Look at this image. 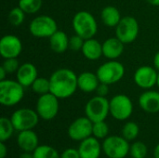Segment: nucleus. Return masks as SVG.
I'll return each mask as SVG.
<instances>
[{"mask_svg": "<svg viewBox=\"0 0 159 158\" xmlns=\"http://www.w3.org/2000/svg\"><path fill=\"white\" fill-rule=\"evenodd\" d=\"M49 81L50 93L60 100L70 98L78 88L77 75L68 68L56 70L49 77Z\"/></svg>", "mask_w": 159, "mask_h": 158, "instance_id": "nucleus-1", "label": "nucleus"}, {"mask_svg": "<svg viewBox=\"0 0 159 158\" xmlns=\"http://www.w3.org/2000/svg\"><path fill=\"white\" fill-rule=\"evenodd\" d=\"M73 29L76 34L83 37L85 40L93 38L98 32V24L94 16L89 11L77 12L72 20Z\"/></svg>", "mask_w": 159, "mask_h": 158, "instance_id": "nucleus-2", "label": "nucleus"}, {"mask_svg": "<svg viewBox=\"0 0 159 158\" xmlns=\"http://www.w3.org/2000/svg\"><path fill=\"white\" fill-rule=\"evenodd\" d=\"M24 97V87L18 81L5 79L0 81V103L11 107L18 104Z\"/></svg>", "mask_w": 159, "mask_h": 158, "instance_id": "nucleus-3", "label": "nucleus"}, {"mask_svg": "<svg viewBox=\"0 0 159 158\" xmlns=\"http://www.w3.org/2000/svg\"><path fill=\"white\" fill-rule=\"evenodd\" d=\"M101 83L113 85L119 82L125 74L124 65L115 60L102 63L96 72Z\"/></svg>", "mask_w": 159, "mask_h": 158, "instance_id": "nucleus-4", "label": "nucleus"}, {"mask_svg": "<svg viewBox=\"0 0 159 158\" xmlns=\"http://www.w3.org/2000/svg\"><path fill=\"white\" fill-rule=\"evenodd\" d=\"M129 141L123 136H108L102 142V152L108 158H125L129 155Z\"/></svg>", "mask_w": 159, "mask_h": 158, "instance_id": "nucleus-5", "label": "nucleus"}, {"mask_svg": "<svg viewBox=\"0 0 159 158\" xmlns=\"http://www.w3.org/2000/svg\"><path fill=\"white\" fill-rule=\"evenodd\" d=\"M85 114L93 123L104 121L110 114V101L98 95L91 98L85 106Z\"/></svg>", "mask_w": 159, "mask_h": 158, "instance_id": "nucleus-6", "label": "nucleus"}, {"mask_svg": "<svg viewBox=\"0 0 159 158\" xmlns=\"http://www.w3.org/2000/svg\"><path fill=\"white\" fill-rule=\"evenodd\" d=\"M39 118L37 112L29 108L18 109L10 116L15 129L19 132L35 128L39 122Z\"/></svg>", "mask_w": 159, "mask_h": 158, "instance_id": "nucleus-7", "label": "nucleus"}, {"mask_svg": "<svg viewBox=\"0 0 159 158\" xmlns=\"http://www.w3.org/2000/svg\"><path fill=\"white\" fill-rule=\"evenodd\" d=\"M30 33L38 38L50 37L58 31L56 20L48 15H40L35 17L29 25Z\"/></svg>", "mask_w": 159, "mask_h": 158, "instance_id": "nucleus-8", "label": "nucleus"}, {"mask_svg": "<svg viewBox=\"0 0 159 158\" xmlns=\"http://www.w3.org/2000/svg\"><path fill=\"white\" fill-rule=\"evenodd\" d=\"M133 113V103L125 94H117L110 100V114L119 121L129 119Z\"/></svg>", "mask_w": 159, "mask_h": 158, "instance_id": "nucleus-9", "label": "nucleus"}, {"mask_svg": "<svg viewBox=\"0 0 159 158\" xmlns=\"http://www.w3.org/2000/svg\"><path fill=\"white\" fill-rule=\"evenodd\" d=\"M59 100L60 99L50 92L40 95L35 106V111L37 112L39 117L47 121L55 118L60 109Z\"/></svg>", "mask_w": 159, "mask_h": 158, "instance_id": "nucleus-10", "label": "nucleus"}, {"mask_svg": "<svg viewBox=\"0 0 159 158\" xmlns=\"http://www.w3.org/2000/svg\"><path fill=\"white\" fill-rule=\"evenodd\" d=\"M139 29L137 20L132 16H126L121 19L116 27V36L124 44H129L138 37Z\"/></svg>", "mask_w": 159, "mask_h": 158, "instance_id": "nucleus-11", "label": "nucleus"}, {"mask_svg": "<svg viewBox=\"0 0 159 158\" xmlns=\"http://www.w3.org/2000/svg\"><path fill=\"white\" fill-rule=\"evenodd\" d=\"M93 122L87 116L76 118L71 123L68 128V136L71 140L75 142H82L83 140L92 136Z\"/></svg>", "mask_w": 159, "mask_h": 158, "instance_id": "nucleus-12", "label": "nucleus"}, {"mask_svg": "<svg viewBox=\"0 0 159 158\" xmlns=\"http://www.w3.org/2000/svg\"><path fill=\"white\" fill-rule=\"evenodd\" d=\"M158 73L155 67L141 66L134 74V81L138 87L143 89H150L157 83Z\"/></svg>", "mask_w": 159, "mask_h": 158, "instance_id": "nucleus-13", "label": "nucleus"}, {"mask_svg": "<svg viewBox=\"0 0 159 158\" xmlns=\"http://www.w3.org/2000/svg\"><path fill=\"white\" fill-rule=\"evenodd\" d=\"M22 51L20 39L14 34H6L0 40V54L4 59L17 58Z\"/></svg>", "mask_w": 159, "mask_h": 158, "instance_id": "nucleus-14", "label": "nucleus"}, {"mask_svg": "<svg viewBox=\"0 0 159 158\" xmlns=\"http://www.w3.org/2000/svg\"><path fill=\"white\" fill-rule=\"evenodd\" d=\"M78 151L81 158H100L102 152V144L97 138L90 136L80 142Z\"/></svg>", "mask_w": 159, "mask_h": 158, "instance_id": "nucleus-15", "label": "nucleus"}, {"mask_svg": "<svg viewBox=\"0 0 159 158\" xmlns=\"http://www.w3.org/2000/svg\"><path fill=\"white\" fill-rule=\"evenodd\" d=\"M17 144L22 152L33 153L39 146L38 136L33 129L20 131L17 137Z\"/></svg>", "mask_w": 159, "mask_h": 158, "instance_id": "nucleus-16", "label": "nucleus"}, {"mask_svg": "<svg viewBox=\"0 0 159 158\" xmlns=\"http://www.w3.org/2000/svg\"><path fill=\"white\" fill-rule=\"evenodd\" d=\"M17 74V81L24 88L31 87L34 80L38 77L36 67L30 62H25L20 66Z\"/></svg>", "mask_w": 159, "mask_h": 158, "instance_id": "nucleus-17", "label": "nucleus"}, {"mask_svg": "<svg viewBox=\"0 0 159 158\" xmlns=\"http://www.w3.org/2000/svg\"><path fill=\"white\" fill-rule=\"evenodd\" d=\"M139 105L146 113L157 114L159 112V92L146 90L139 97Z\"/></svg>", "mask_w": 159, "mask_h": 158, "instance_id": "nucleus-18", "label": "nucleus"}, {"mask_svg": "<svg viewBox=\"0 0 159 158\" xmlns=\"http://www.w3.org/2000/svg\"><path fill=\"white\" fill-rule=\"evenodd\" d=\"M124 43L116 36L110 37L102 43V54L109 60L119 58L124 51Z\"/></svg>", "mask_w": 159, "mask_h": 158, "instance_id": "nucleus-19", "label": "nucleus"}, {"mask_svg": "<svg viewBox=\"0 0 159 158\" xmlns=\"http://www.w3.org/2000/svg\"><path fill=\"white\" fill-rule=\"evenodd\" d=\"M99 84L100 80L98 78L97 74L91 72H84L77 75L78 88H80L83 92L90 93L96 91Z\"/></svg>", "mask_w": 159, "mask_h": 158, "instance_id": "nucleus-20", "label": "nucleus"}, {"mask_svg": "<svg viewBox=\"0 0 159 158\" xmlns=\"http://www.w3.org/2000/svg\"><path fill=\"white\" fill-rule=\"evenodd\" d=\"M81 50L84 57L89 61H96L103 56L102 44L94 38L86 39Z\"/></svg>", "mask_w": 159, "mask_h": 158, "instance_id": "nucleus-21", "label": "nucleus"}, {"mask_svg": "<svg viewBox=\"0 0 159 158\" xmlns=\"http://www.w3.org/2000/svg\"><path fill=\"white\" fill-rule=\"evenodd\" d=\"M49 46L55 53H63L69 48V37L63 31L58 30L49 37Z\"/></svg>", "mask_w": 159, "mask_h": 158, "instance_id": "nucleus-22", "label": "nucleus"}, {"mask_svg": "<svg viewBox=\"0 0 159 158\" xmlns=\"http://www.w3.org/2000/svg\"><path fill=\"white\" fill-rule=\"evenodd\" d=\"M101 19L104 25L108 27H116L122 17L117 7L114 6H107L102 10Z\"/></svg>", "mask_w": 159, "mask_h": 158, "instance_id": "nucleus-23", "label": "nucleus"}, {"mask_svg": "<svg viewBox=\"0 0 159 158\" xmlns=\"http://www.w3.org/2000/svg\"><path fill=\"white\" fill-rule=\"evenodd\" d=\"M15 130L10 118L5 116L0 118V142H7L12 137Z\"/></svg>", "mask_w": 159, "mask_h": 158, "instance_id": "nucleus-24", "label": "nucleus"}, {"mask_svg": "<svg viewBox=\"0 0 159 158\" xmlns=\"http://www.w3.org/2000/svg\"><path fill=\"white\" fill-rule=\"evenodd\" d=\"M33 154L34 158H61L58 151L49 145H39Z\"/></svg>", "mask_w": 159, "mask_h": 158, "instance_id": "nucleus-25", "label": "nucleus"}, {"mask_svg": "<svg viewBox=\"0 0 159 158\" xmlns=\"http://www.w3.org/2000/svg\"><path fill=\"white\" fill-rule=\"evenodd\" d=\"M140 133V128L137 123L129 121L127 122L122 128V136L129 142L134 141Z\"/></svg>", "mask_w": 159, "mask_h": 158, "instance_id": "nucleus-26", "label": "nucleus"}, {"mask_svg": "<svg viewBox=\"0 0 159 158\" xmlns=\"http://www.w3.org/2000/svg\"><path fill=\"white\" fill-rule=\"evenodd\" d=\"M32 90L38 95H44L50 92V81L44 77H37L31 86Z\"/></svg>", "mask_w": 159, "mask_h": 158, "instance_id": "nucleus-27", "label": "nucleus"}, {"mask_svg": "<svg viewBox=\"0 0 159 158\" xmlns=\"http://www.w3.org/2000/svg\"><path fill=\"white\" fill-rule=\"evenodd\" d=\"M42 4V0H19V7L28 14H34L39 11Z\"/></svg>", "mask_w": 159, "mask_h": 158, "instance_id": "nucleus-28", "label": "nucleus"}, {"mask_svg": "<svg viewBox=\"0 0 159 158\" xmlns=\"http://www.w3.org/2000/svg\"><path fill=\"white\" fill-rule=\"evenodd\" d=\"M25 12L18 6L16 7H13L9 13H8V21L12 26H20L23 23L25 20Z\"/></svg>", "mask_w": 159, "mask_h": 158, "instance_id": "nucleus-29", "label": "nucleus"}, {"mask_svg": "<svg viewBox=\"0 0 159 158\" xmlns=\"http://www.w3.org/2000/svg\"><path fill=\"white\" fill-rule=\"evenodd\" d=\"M109 134V126L104 121H99L93 123L92 127V136L98 140H104L108 137Z\"/></svg>", "mask_w": 159, "mask_h": 158, "instance_id": "nucleus-30", "label": "nucleus"}, {"mask_svg": "<svg viewBox=\"0 0 159 158\" xmlns=\"http://www.w3.org/2000/svg\"><path fill=\"white\" fill-rule=\"evenodd\" d=\"M148 148L143 142H134L129 147V156L132 158H146Z\"/></svg>", "mask_w": 159, "mask_h": 158, "instance_id": "nucleus-31", "label": "nucleus"}, {"mask_svg": "<svg viewBox=\"0 0 159 158\" xmlns=\"http://www.w3.org/2000/svg\"><path fill=\"white\" fill-rule=\"evenodd\" d=\"M84 42H85V39L75 34L72 35L71 37H69V48L74 51L81 50L83 47Z\"/></svg>", "mask_w": 159, "mask_h": 158, "instance_id": "nucleus-32", "label": "nucleus"}, {"mask_svg": "<svg viewBox=\"0 0 159 158\" xmlns=\"http://www.w3.org/2000/svg\"><path fill=\"white\" fill-rule=\"evenodd\" d=\"M2 66L4 67V69L7 71V74H12L17 72L20 65L19 64L17 58H10V59H5V61L3 62Z\"/></svg>", "mask_w": 159, "mask_h": 158, "instance_id": "nucleus-33", "label": "nucleus"}, {"mask_svg": "<svg viewBox=\"0 0 159 158\" xmlns=\"http://www.w3.org/2000/svg\"><path fill=\"white\" fill-rule=\"evenodd\" d=\"M61 158H81L78 149L75 148H67L61 154Z\"/></svg>", "mask_w": 159, "mask_h": 158, "instance_id": "nucleus-34", "label": "nucleus"}, {"mask_svg": "<svg viewBox=\"0 0 159 158\" xmlns=\"http://www.w3.org/2000/svg\"><path fill=\"white\" fill-rule=\"evenodd\" d=\"M109 86L110 85H107L105 83H101L99 84L97 89H96V93L98 96H101V97H106L107 94L109 93Z\"/></svg>", "mask_w": 159, "mask_h": 158, "instance_id": "nucleus-35", "label": "nucleus"}, {"mask_svg": "<svg viewBox=\"0 0 159 158\" xmlns=\"http://www.w3.org/2000/svg\"><path fill=\"white\" fill-rule=\"evenodd\" d=\"M7 156V147L5 142H0V158H6Z\"/></svg>", "mask_w": 159, "mask_h": 158, "instance_id": "nucleus-36", "label": "nucleus"}, {"mask_svg": "<svg viewBox=\"0 0 159 158\" xmlns=\"http://www.w3.org/2000/svg\"><path fill=\"white\" fill-rule=\"evenodd\" d=\"M154 67L159 71V51L156 53L154 57Z\"/></svg>", "mask_w": 159, "mask_h": 158, "instance_id": "nucleus-37", "label": "nucleus"}, {"mask_svg": "<svg viewBox=\"0 0 159 158\" xmlns=\"http://www.w3.org/2000/svg\"><path fill=\"white\" fill-rule=\"evenodd\" d=\"M19 158H34V154L31 152H22Z\"/></svg>", "mask_w": 159, "mask_h": 158, "instance_id": "nucleus-38", "label": "nucleus"}, {"mask_svg": "<svg viewBox=\"0 0 159 158\" xmlns=\"http://www.w3.org/2000/svg\"><path fill=\"white\" fill-rule=\"evenodd\" d=\"M7 71L4 69V67H3V66H1V67H0V81L5 80V79H6V75H7Z\"/></svg>", "mask_w": 159, "mask_h": 158, "instance_id": "nucleus-39", "label": "nucleus"}, {"mask_svg": "<svg viewBox=\"0 0 159 158\" xmlns=\"http://www.w3.org/2000/svg\"><path fill=\"white\" fill-rule=\"evenodd\" d=\"M154 158H159V143L154 149Z\"/></svg>", "mask_w": 159, "mask_h": 158, "instance_id": "nucleus-40", "label": "nucleus"}, {"mask_svg": "<svg viewBox=\"0 0 159 158\" xmlns=\"http://www.w3.org/2000/svg\"><path fill=\"white\" fill-rule=\"evenodd\" d=\"M146 1L153 6H159V0H146Z\"/></svg>", "mask_w": 159, "mask_h": 158, "instance_id": "nucleus-41", "label": "nucleus"}, {"mask_svg": "<svg viewBox=\"0 0 159 158\" xmlns=\"http://www.w3.org/2000/svg\"><path fill=\"white\" fill-rule=\"evenodd\" d=\"M157 87H158V88H159V73H158V77H157Z\"/></svg>", "mask_w": 159, "mask_h": 158, "instance_id": "nucleus-42", "label": "nucleus"}]
</instances>
